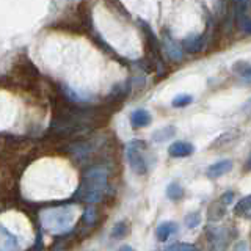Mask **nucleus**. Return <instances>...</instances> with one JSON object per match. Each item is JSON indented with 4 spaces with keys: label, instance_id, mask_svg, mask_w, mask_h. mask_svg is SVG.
<instances>
[{
    "label": "nucleus",
    "instance_id": "1",
    "mask_svg": "<svg viewBox=\"0 0 251 251\" xmlns=\"http://www.w3.org/2000/svg\"><path fill=\"white\" fill-rule=\"evenodd\" d=\"M107 188V171L104 168H91L83 176V180L78 188V198L85 202H99Z\"/></svg>",
    "mask_w": 251,
    "mask_h": 251
},
{
    "label": "nucleus",
    "instance_id": "2",
    "mask_svg": "<svg viewBox=\"0 0 251 251\" xmlns=\"http://www.w3.org/2000/svg\"><path fill=\"white\" fill-rule=\"evenodd\" d=\"M74 215L75 214L73 206L57 207L44 212L41 215V222L46 229L53 234L66 232L68 229H71V226L74 223Z\"/></svg>",
    "mask_w": 251,
    "mask_h": 251
},
{
    "label": "nucleus",
    "instance_id": "3",
    "mask_svg": "<svg viewBox=\"0 0 251 251\" xmlns=\"http://www.w3.org/2000/svg\"><path fill=\"white\" fill-rule=\"evenodd\" d=\"M146 145L141 140H132L126 148V157L130 168L137 175H146L148 173V160H146Z\"/></svg>",
    "mask_w": 251,
    "mask_h": 251
},
{
    "label": "nucleus",
    "instance_id": "4",
    "mask_svg": "<svg viewBox=\"0 0 251 251\" xmlns=\"http://www.w3.org/2000/svg\"><path fill=\"white\" fill-rule=\"evenodd\" d=\"M195 152L193 145L187 143V141H176L168 148V154L175 159H182V157H188Z\"/></svg>",
    "mask_w": 251,
    "mask_h": 251
},
{
    "label": "nucleus",
    "instance_id": "5",
    "mask_svg": "<svg viewBox=\"0 0 251 251\" xmlns=\"http://www.w3.org/2000/svg\"><path fill=\"white\" fill-rule=\"evenodd\" d=\"M152 121V116L148 110L138 108L135 112H132L130 115V124L133 129H141V127H148Z\"/></svg>",
    "mask_w": 251,
    "mask_h": 251
},
{
    "label": "nucleus",
    "instance_id": "6",
    "mask_svg": "<svg viewBox=\"0 0 251 251\" xmlns=\"http://www.w3.org/2000/svg\"><path fill=\"white\" fill-rule=\"evenodd\" d=\"M204 47V36L202 35H190L182 41V49L188 53H198Z\"/></svg>",
    "mask_w": 251,
    "mask_h": 251
},
{
    "label": "nucleus",
    "instance_id": "7",
    "mask_svg": "<svg viewBox=\"0 0 251 251\" xmlns=\"http://www.w3.org/2000/svg\"><path fill=\"white\" fill-rule=\"evenodd\" d=\"M232 170V162L231 160H220L214 165H210V167L207 168L206 175L207 177L210 179H217L220 176L226 175V173H229Z\"/></svg>",
    "mask_w": 251,
    "mask_h": 251
},
{
    "label": "nucleus",
    "instance_id": "8",
    "mask_svg": "<svg viewBox=\"0 0 251 251\" xmlns=\"http://www.w3.org/2000/svg\"><path fill=\"white\" fill-rule=\"evenodd\" d=\"M232 71L237 74L242 80L251 83V63L245 60H239L232 65Z\"/></svg>",
    "mask_w": 251,
    "mask_h": 251
},
{
    "label": "nucleus",
    "instance_id": "9",
    "mask_svg": "<svg viewBox=\"0 0 251 251\" xmlns=\"http://www.w3.org/2000/svg\"><path fill=\"white\" fill-rule=\"evenodd\" d=\"M177 229V225L175 222H163L157 226V239L160 242H165L170 239V235Z\"/></svg>",
    "mask_w": 251,
    "mask_h": 251
},
{
    "label": "nucleus",
    "instance_id": "10",
    "mask_svg": "<svg viewBox=\"0 0 251 251\" xmlns=\"http://www.w3.org/2000/svg\"><path fill=\"white\" fill-rule=\"evenodd\" d=\"M176 135V127L175 126H165L162 129H157L152 133V140L157 141V143H162V141H167L170 138H173Z\"/></svg>",
    "mask_w": 251,
    "mask_h": 251
},
{
    "label": "nucleus",
    "instance_id": "11",
    "mask_svg": "<svg viewBox=\"0 0 251 251\" xmlns=\"http://www.w3.org/2000/svg\"><path fill=\"white\" fill-rule=\"evenodd\" d=\"M165 49H167L168 57L173 58V60H179L180 57H182V50H184L182 46H179L177 43H175L170 38L165 39Z\"/></svg>",
    "mask_w": 251,
    "mask_h": 251
},
{
    "label": "nucleus",
    "instance_id": "12",
    "mask_svg": "<svg viewBox=\"0 0 251 251\" xmlns=\"http://www.w3.org/2000/svg\"><path fill=\"white\" fill-rule=\"evenodd\" d=\"M192 102H193V96H192V94H177V96L173 98L171 105L175 107V108H182V107L190 105Z\"/></svg>",
    "mask_w": 251,
    "mask_h": 251
},
{
    "label": "nucleus",
    "instance_id": "13",
    "mask_svg": "<svg viewBox=\"0 0 251 251\" xmlns=\"http://www.w3.org/2000/svg\"><path fill=\"white\" fill-rule=\"evenodd\" d=\"M225 215V204L222 201L214 202L209 209V218L210 220H220Z\"/></svg>",
    "mask_w": 251,
    "mask_h": 251
},
{
    "label": "nucleus",
    "instance_id": "14",
    "mask_svg": "<svg viewBox=\"0 0 251 251\" xmlns=\"http://www.w3.org/2000/svg\"><path fill=\"white\" fill-rule=\"evenodd\" d=\"M237 22H239V28L243 31V33L251 35V18L247 13L237 14Z\"/></svg>",
    "mask_w": 251,
    "mask_h": 251
},
{
    "label": "nucleus",
    "instance_id": "15",
    "mask_svg": "<svg viewBox=\"0 0 251 251\" xmlns=\"http://www.w3.org/2000/svg\"><path fill=\"white\" fill-rule=\"evenodd\" d=\"M182 195H184V190H182V187H180L179 184L176 182H173L167 187V196L170 200L173 201H176L179 198H182Z\"/></svg>",
    "mask_w": 251,
    "mask_h": 251
},
{
    "label": "nucleus",
    "instance_id": "16",
    "mask_svg": "<svg viewBox=\"0 0 251 251\" xmlns=\"http://www.w3.org/2000/svg\"><path fill=\"white\" fill-rule=\"evenodd\" d=\"M234 210H235V214H237V215H242V214H245V212L251 210V195L247 196V198L240 200Z\"/></svg>",
    "mask_w": 251,
    "mask_h": 251
},
{
    "label": "nucleus",
    "instance_id": "17",
    "mask_svg": "<svg viewBox=\"0 0 251 251\" xmlns=\"http://www.w3.org/2000/svg\"><path fill=\"white\" fill-rule=\"evenodd\" d=\"M201 223V215L198 214V212H193V214H188L185 217V225L187 227H196Z\"/></svg>",
    "mask_w": 251,
    "mask_h": 251
},
{
    "label": "nucleus",
    "instance_id": "18",
    "mask_svg": "<svg viewBox=\"0 0 251 251\" xmlns=\"http://www.w3.org/2000/svg\"><path fill=\"white\" fill-rule=\"evenodd\" d=\"M167 251H198L195 245H190V243H176V245H171L170 248H167Z\"/></svg>",
    "mask_w": 251,
    "mask_h": 251
},
{
    "label": "nucleus",
    "instance_id": "19",
    "mask_svg": "<svg viewBox=\"0 0 251 251\" xmlns=\"http://www.w3.org/2000/svg\"><path fill=\"white\" fill-rule=\"evenodd\" d=\"M126 231H127V227H126V223L121 222V223L115 225V229H113L112 235H113V237H120V235H124L126 234Z\"/></svg>",
    "mask_w": 251,
    "mask_h": 251
},
{
    "label": "nucleus",
    "instance_id": "20",
    "mask_svg": "<svg viewBox=\"0 0 251 251\" xmlns=\"http://www.w3.org/2000/svg\"><path fill=\"white\" fill-rule=\"evenodd\" d=\"M232 200H234V193H232V192H226V193L222 196V198H220V201H222V202L225 204V206H227L229 202H232Z\"/></svg>",
    "mask_w": 251,
    "mask_h": 251
},
{
    "label": "nucleus",
    "instance_id": "21",
    "mask_svg": "<svg viewBox=\"0 0 251 251\" xmlns=\"http://www.w3.org/2000/svg\"><path fill=\"white\" fill-rule=\"evenodd\" d=\"M118 251H135V250H133L132 247H129V245H124V247H121Z\"/></svg>",
    "mask_w": 251,
    "mask_h": 251
},
{
    "label": "nucleus",
    "instance_id": "22",
    "mask_svg": "<svg viewBox=\"0 0 251 251\" xmlns=\"http://www.w3.org/2000/svg\"><path fill=\"white\" fill-rule=\"evenodd\" d=\"M247 170H250V171H251V155H250V159L247 160Z\"/></svg>",
    "mask_w": 251,
    "mask_h": 251
}]
</instances>
